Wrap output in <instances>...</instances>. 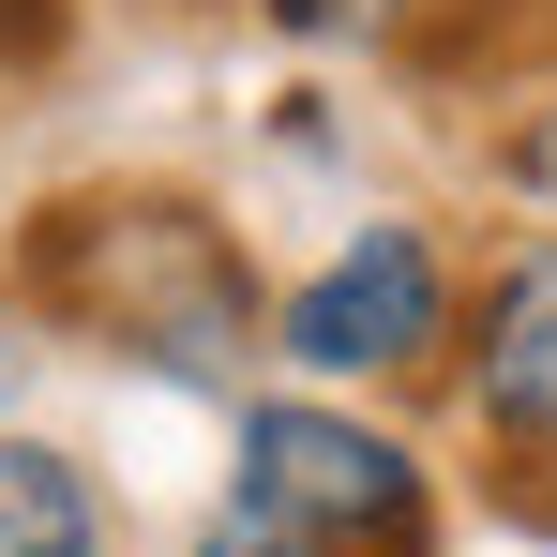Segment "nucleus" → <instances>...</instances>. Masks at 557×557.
<instances>
[{"label":"nucleus","instance_id":"1","mask_svg":"<svg viewBox=\"0 0 557 557\" xmlns=\"http://www.w3.org/2000/svg\"><path fill=\"white\" fill-rule=\"evenodd\" d=\"M30 301L166 376H226L257 332V272L196 196H61L30 226Z\"/></svg>","mask_w":557,"mask_h":557},{"label":"nucleus","instance_id":"2","mask_svg":"<svg viewBox=\"0 0 557 557\" xmlns=\"http://www.w3.org/2000/svg\"><path fill=\"white\" fill-rule=\"evenodd\" d=\"M242 512H272L301 543L332 557H422V453L362 422V407H332V392H272V407H242Z\"/></svg>","mask_w":557,"mask_h":557},{"label":"nucleus","instance_id":"3","mask_svg":"<svg viewBox=\"0 0 557 557\" xmlns=\"http://www.w3.org/2000/svg\"><path fill=\"white\" fill-rule=\"evenodd\" d=\"M272 347L317 376V392H332V376L437 362V347H453V257H437L422 226H347V242L272 301Z\"/></svg>","mask_w":557,"mask_h":557},{"label":"nucleus","instance_id":"4","mask_svg":"<svg viewBox=\"0 0 557 557\" xmlns=\"http://www.w3.org/2000/svg\"><path fill=\"white\" fill-rule=\"evenodd\" d=\"M467 422H482L497 453L557 467V226L482 272V317H467Z\"/></svg>","mask_w":557,"mask_h":557},{"label":"nucleus","instance_id":"5","mask_svg":"<svg viewBox=\"0 0 557 557\" xmlns=\"http://www.w3.org/2000/svg\"><path fill=\"white\" fill-rule=\"evenodd\" d=\"M0 557H106L91 467L46 453V437H15V422H0Z\"/></svg>","mask_w":557,"mask_h":557},{"label":"nucleus","instance_id":"6","mask_svg":"<svg viewBox=\"0 0 557 557\" xmlns=\"http://www.w3.org/2000/svg\"><path fill=\"white\" fill-rule=\"evenodd\" d=\"M286 30H317V46H347V30H376V15H392V0H272Z\"/></svg>","mask_w":557,"mask_h":557},{"label":"nucleus","instance_id":"7","mask_svg":"<svg viewBox=\"0 0 557 557\" xmlns=\"http://www.w3.org/2000/svg\"><path fill=\"white\" fill-rule=\"evenodd\" d=\"M512 182L557 211V106H528V136H512Z\"/></svg>","mask_w":557,"mask_h":557},{"label":"nucleus","instance_id":"8","mask_svg":"<svg viewBox=\"0 0 557 557\" xmlns=\"http://www.w3.org/2000/svg\"><path fill=\"white\" fill-rule=\"evenodd\" d=\"M15 376H30V332L0 317V422H15Z\"/></svg>","mask_w":557,"mask_h":557}]
</instances>
